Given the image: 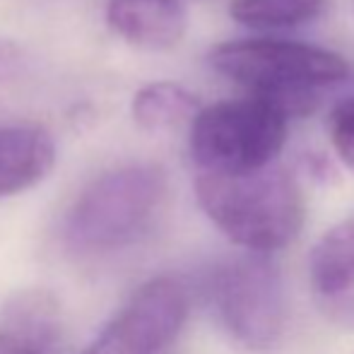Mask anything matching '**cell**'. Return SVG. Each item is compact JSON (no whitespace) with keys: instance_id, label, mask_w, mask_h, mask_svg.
<instances>
[{"instance_id":"ba28073f","label":"cell","mask_w":354,"mask_h":354,"mask_svg":"<svg viewBox=\"0 0 354 354\" xmlns=\"http://www.w3.org/2000/svg\"><path fill=\"white\" fill-rule=\"evenodd\" d=\"M61 335V304L48 289H19L0 306V354H56Z\"/></svg>"},{"instance_id":"7c38bea8","label":"cell","mask_w":354,"mask_h":354,"mask_svg":"<svg viewBox=\"0 0 354 354\" xmlns=\"http://www.w3.org/2000/svg\"><path fill=\"white\" fill-rule=\"evenodd\" d=\"M326 0H232L229 15L248 29H292L321 15Z\"/></svg>"},{"instance_id":"5bb4252c","label":"cell","mask_w":354,"mask_h":354,"mask_svg":"<svg viewBox=\"0 0 354 354\" xmlns=\"http://www.w3.org/2000/svg\"><path fill=\"white\" fill-rule=\"evenodd\" d=\"M22 63H24L22 48L15 41H10V39H0V82L17 77L19 71H22Z\"/></svg>"},{"instance_id":"5b68a950","label":"cell","mask_w":354,"mask_h":354,"mask_svg":"<svg viewBox=\"0 0 354 354\" xmlns=\"http://www.w3.org/2000/svg\"><path fill=\"white\" fill-rule=\"evenodd\" d=\"M219 326L246 350H270L284 330V284L270 253L248 251L224 261L210 277Z\"/></svg>"},{"instance_id":"6da1fadb","label":"cell","mask_w":354,"mask_h":354,"mask_svg":"<svg viewBox=\"0 0 354 354\" xmlns=\"http://www.w3.org/2000/svg\"><path fill=\"white\" fill-rule=\"evenodd\" d=\"M196 198L224 236L256 253L287 248L306 219L299 181L275 162L243 174L198 171Z\"/></svg>"},{"instance_id":"9c48e42d","label":"cell","mask_w":354,"mask_h":354,"mask_svg":"<svg viewBox=\"0 0 354 354\" xmlns=\"http://www.w3.org/2000/svg\"><path fill=\"white\" fill-rule=\"evenodd\" d=\"M106 24L131 46L167 51L183 39L188 22L181 0H109Z\"/></svg>"},{"instance_id":"277c9868","label":"cell","mask_w":354,"mask_h":354,"mask_svg":"<svg viewBox=\"0 0 354 354\" xmlns=\"http://www.w3.org/2000/svg\"><path fill=\"white\" fill-rule=\"evenodd\" d=\"M287 113L258 94L201 106L193 116V164L207 174H243L268 167L287 140Z\"/></svg>"},{"instance_id":"7a4b0ae2","label":"cell","mask_w":354,"mask_h":354,"mask_svg":"<svg viewBox=\"0 0 354 354\" xmlns=\"http://www.w3.org/2000/svg\"><path fill=\"white\" fill-rule=\"evenodd\" d=\"M214 73L258 94L287 113L306 116L316 109L318 92L350 75L347 61L335 51L284 39H236L217 44L207 53Z\"/></svg>"},{"instance_id":"52a82bcc","label":"cell","mask_w":354,"mask_h":354,"mask_svg":"<svg viewBox=\"0 0 354 354\" xmlns=\"http://www.w3.org/2000/svg\"><path fill=\"white\" fill-rule=\"evenodd\" d=\"M308 284L318 311L354 330V217L330 227L311 248Z\"/></svg>"},{"instance_id":"8992f818","label":"cell","mask_w":354,"mask_h":354,"mask_svg":"<svg viewBox=\"0 0 354 354\" xmlns=\"http://www.w3.org/2000/svg\"><path fill=\"white\" fill-rule=\"evenodd\" d=\"M188 316V294L174 277L147 280L82 354H162Z\"/></svg>"},{"instance_id":"4fadbf2b","label":"cell","mask_w":354,"mask_h":354,"mask_svg":"<svg viewBox=\"0 0 354 354\" xmlns=\"http://www.w3.org/2000/svg\"><path fill=\"white\" fill-rule=\"evenodd\" d=\"M328 136L337 159L354 174V97L340 102L330 113Z\"/></svg>"},{"instance_id":"30bf717a","label":"cell","mask_w":354,"mask_h":354,"mask_svg":"<svg viewBox=\"0 0 354 354\" xmlns=\"http://www.w3.org/2000/svg\"><path fill=\"white\" fill-rule=\"evenodd\" d=\"M56 167V142L41 126H0V198L41 183Z\"/></svg>"},{"instance_id":"3957f363","label":"cell","mask_w":354,"mask_h":354,"mask_svg":"<svg viewBox=\"0 0 354 354\" xmlns=\"http://www.w3.org/2000/svg\"><path fill=\"white\" fill-rule=\"evenodd\" d=\"M167 193L154 164H126L94 178L66 217V243L80 256H104L133 243L149 227Z\"/></svg>"},{"instance_id":"8fae6325","label":"cell","mask_w":354,"mask_h":354,"mask_svg":"<svg viewBox=\"0 0 354 354\" xmlns=\"http://www.w3.org/2000/svg\"><path fill=\"white\" fill-rule=\"evenodd\" d=\"M131 111L136 123L147 133H169L186 126L201 111V102L193 92L176 82H149L133 97Z\"/></svg>"}]
</instances>
